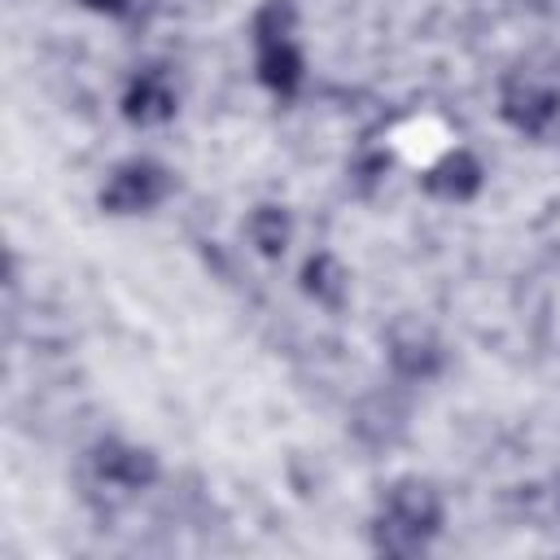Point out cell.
<instances>
[{"label":"cell","instance_id":"6da1fadb","mask_svg":"<svg viewBox=\"0 0 560 560\" xmlns=\"http://www.w3.org/2000/svg\"><path fill=\"white\" fill-rule=\"evenodd\" d=\"M166 197V171L153 162H127L109 175V184L101 188V206L114 214H136L149 210Z\"/></svg>","mask_w":560,"mask_h":560},{"label":"cell","instance_id":"7a4b0ae2","mask_svg":"<svg viewBox=\"0 0 560 560\" xmlns=\"http://www.w3.org/2000/svg\"><path fill=\"white\" fill-rule=\"evenodd\" d=\"M389 516L402 521L407 529H416L420 538H429V534L442 525L438 490L424 486V481H398V486L389 490Z\"/></svg>","mask_w":560,"mask_h":560},{"label":"cell","instance_id":"3957f363","mask_svg":"<svg viewBox=\"0 0 560 560\" xmlns=\"http://www.w3.org/2000/svg\"><path fill=\"white\" fill-rule=\"evenodd\" d=\"M429 192H438V197H451V201H464V197H472L477 188H481V162L472 158V153H446L433 171H429Z\"/></svg>","mask_w":560,"mask_h":560},{"label":"cell","instance_id":"277c9868","mask_svg":"<svg viewBox=\"0 0 560 560\" xmlns=\"http://www.w3.org/2000/svg\"><path fill=\"white\" fill-rule=\"evenodd\" d=\"M96 472H101V477H109V481H118V486H144V481H153L158 464H153V455H149V451H136V446H118V442H109V446H101V451H96Z\"/></svg>","mask_w":560,"mask_h":560},{"label":"cell","instance_id":"5b68a950","mask_svg":"<svg viewBox=\"0 0 560 560\" xmlns=\"http://www.w3.org/2000/svg\"><path fill=\"white\" fill-rule=\"evenodd\" d=\"M122 114H127L131 122H166V118L175 114V96H171V88H166L158 74H140V79L131 83L127 101H122Z\"/></svg>","mask_w":560,"mask_h":560},{"label":"cell","instance_id":"8992f818","mask_svg":"<svg viewBox=\"0 0 560 560\" xmlns=\"http://www.w3.org/2000/svg\"><path fill=\"white\" fill-rule=\"evenodd\" d=\"M560 109V96L556 92H542V88H516L503 96V114L521 127V131H542Z\"/></svg>","mask_w":560,"mask_h":560},{"label":"cell","instance_id":"52a82bcc","mask_svg":"<svg viewBox=\"0 0 560 560\" xmlns=\"http://www.w3.org/2000/svg\"><path fill=\"white\" fill-rule=\"evenodd\" d=\"M258 74H262V83H267V88L289 92V88L302 79V57H298V48H293L289 39H280V44H262Z\"/></svg>","mask_w":560,"mask_h":560},{"label":"cell","instance_id":"ba28073f","mask_svg":"<svg viewBox=\"0 0 560 560\" xmlns=\"http://www.w3.org/2000/svg\"><path fill=\"white\" fill-rule=\"evenodd\" d=\"M245 232H249V241H254V249L258 254H267V258H276V254H284V245H289V214L284 210H276V206H258L254 214H249V223H245Z\"/></svg>","mask_w":560,"mask_h":560},{"label":"cell","instance_id":"9c48e42d","mask_svg":"<svg viewBox=\"0 0 560 560\" xmlns=\"http://www.w3.org/2000/svg\"><path fill=\"white\" fill-rule=\"evenodd\" d=\"M302 280H306V293L319 298V302H328V306H337L346 298V271H341V262L332 254H315L306 262Z\"/></svg>","mask_w":560,"mask_h":560},{"label":"cell","instance_id":"30bf717a","mask_svg":"<svg viewBox=\"0 0 560 560\" xmlns=\"http://www.w3.org/2000/svg\"><path fill=\"white\" fill-rule=\"evenodd\" d=\"M289 26H293V9H289V0H271V4L258 13L254 35H258V44H280V39H289Z\"/></svg>","mask_w":560,"mask_h":560},{"label":"cell","instance_id":"8fae6325","mask_svg":"<svg viewBox=\"0 0 560 560\" xmlns=\"http://www.w3.org/2000/svg\"><path fill=\"white\" fill-rule=\"evenodd\" d=\"M88 9H101V13H122L127 9V0H83Z\"/></svg>","mask_w":560,"mask_h":560}]
</instances>
